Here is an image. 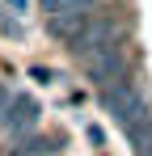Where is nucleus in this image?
I'll return each mask as SVG.
<instances>
[{
	"instance_id": "3",
	"label": "nucleus",
	"mask_w": 152,
	"mask_h": 156,
	"mask_svg": "<svg viewBox=\"0 0 152 156\" xmlns=\"http://www.w3.org/2000/svg\"><path fill=\"white\" fill-rule=\"evenodd\" d=\"M38 101L34 97H13L9 101V110H4V131L13 135V139H21L25 131H34V122H38Z\"/></svg>"
},
{
	"instance_id": "8",
	"label": "nucleus",
	"mask_w": 152,
	"mask_h": 156,
	"mask_svg": "<svg viewBox=\"0 0 152 156\" xmlns=\"http://www.w3.org/2000/svg\"><path fill=\"white\" fill-rule=\"evenodd\" d=\"M4 105H9V89H0V114H4Z\"/></svg>"
},
{
	"instance_id": "5",
	"label": "nucleus",
	"mask_w": 152,
	"mask_h": 156,
	"mask_svg": "<svg viewBox=\"0 0 152 156\" xmlns=\"http://www.w3.org/2000/svg\"><path fill=\"white\" fill-rule=\"evenodd\" d=\"M59 144H63L59 135H34V139L21 135V139L13 144V156H55V152H59Z\"/></svg>"
},
{
	"instance_id": "9",
	"label": "nucleus",
	"mask_w": 152,
	"mask_h": 156,
	"mask_svg": "<svg viewBox=\"0 0 152 156\" xmlns=\"http://www.w3.org/2000/svg\"><path fill=\"white\" fill-rule=\"evenodd\" d=\"M144 156H152V148H148V152H144Z\"/></svg>"
},
{
	"instance_id": "2",
	"label": "nucleus",
	"mask_w": 152,
	"mask_h": 156,
	"mask_svg": "<svg viewBox=\"0 0 152 156\" xmlns=\"http://www.w3.org/2000/svg\"><path fill=\"white\" fill-rule=\"evenodd\" d=\"M123 68H127V59H123V47H106V51L97 55H89L85 59V76L93 80V84H110V80H118L123 76Z\"/></svg>"
},
{
	"instance_id": "4",
	"label": "nucleus",
	"mask_w": 152,
	"mask_h": 156,
	"mask_svg": "<svg viewBox=\"0 0 152 156\" xmlns=\"http://www.w3.org/2000/svg\"><path fill=\"white\" fill-rule=\"evenodd\" d=\"M89 21H93V13H59V17H47V30H51V38H59L63 47H72L89 30Z\"/></svg>"
},
{
	"instance_id": "1",
	"label": "nucleus",
	"mask_w": 152,
	"mask_h": 156,
	"mask_svg": "<svg viewBox=\"0 0 152 156\" xmlns=\"http://www.w3.org/2000/svg\"><path fill=\"white\" fill-rule=\"evenodd\" d=\"M118 34H123V26H118L114 17H93V21H89V30L76 38L68 51L80 55V59H89V55L106 51V47H118Z\"/></svg>"
},
{
	"instance_id": "7",
	"label": "nucleus",
	"mask_w": 152,
	"mask_h": 156,
	"mask_svg": "<svg viewBox=\"0 0 152 156\" xmlns=\"http://www.w3.org/2000/svg\"><path fill=\"white\" fill-rule=\"evenodd\" d=\"M47 17H59V13H93L97 0H38Z\"/></svg>"
},
{
	"instance_id": "6",
	"label": "nucleus",
	"mask_w": 152,
	"mask_h": 156,
	"mask_svg": "<svg viewBox=\"0 0 152 156\" xmlns=\"http://www.w3.org/2000/svg\"><path fill=\"white\" fill-rule=\"evenodd\" d=\"M123 135L139 148V152H148L152 148V114H139V118H127L123 122Z\"/></svg>"
}]
</instances>
